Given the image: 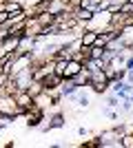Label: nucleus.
Returning a JSON list of instances; mask_svg holds the SVG:
<instances>
[{"label": "nucleus", "mask_w": 133, "mask_h": 148, "mask_svg": "<svg viewBox=\"0 0 133 148\" xmlns=\"http://www.w3.org/2000/svg\"><path fill=\"white\" fill-rule=\"evenodd\" d=\"M5 11H9V13H18V11H22V7H20V2H7L5 5Z\"/></svg>", "instance_id": "nucleus-5"}, {"label": "nucleus", "mask_w": 133, "mask_h": 148, "mask_svg": "<svg viewBox=\"0 0 133 148\" xmlns=\"http://www.w3.org/2000/svg\"><path fill=\"white\" fill-rule=\"evenodd\" d=\"M31 111H33V113H29V117H27V126H29V128H31V126H38L40 119H42V113H40L38 106H33Z\"/></svg>", "instance_id": "nucleus-3"}, {"label": "nucleus", "mask_w": 133, "mask_h": 148, "mask_svg": "<svg viewBox=\"0 0 133 148\" xmlns=\"http://www.w3.org/2000/svg\"><path fill=\"white\" fill-rule=\"evenodd\" d=\"M95 38H98V31L89 29V31H84V36L80 38V44H82V47H93V44H95Z\"/></svg>", "instance_id": "nucleus-2"}, {"label": "nucleus", "mask_w": 133, "mask_h": 148, "mask_svg": "<svg viewBox=\"0 0 133 148\" xmlns=\"http://www.w3.org/2000/svg\"><path fill=\"white\" fill-rule=\"evenodd\" d=\"M129 69H133V58H129V60H127V71H129Z\"/></svg>", "instance_id": "nucleus-7"}, {"label": "nucleus", "mask_w": 133, "mask_h": 148, "mask_svg": "<svg viewBox=\"0 0 133 148\" xmlns=\"http://www.w3.org/2000/svg\"><path fill=\"white\" fill-rule=\"evenodd\" d=\"M82 69H84V64L80 62V58H69V60H67V64H64L62 77H64V80H71V77H76Z\"/></svg>", "instance_id": "nucleus-1"}, {"label": "nucleus", "mask_w": 133, "mask_h": 148, "mask_svg": "<svg viewBox=\"0 0 133 148\" xmlns=\"http://www.w3.org/2000/svg\"><path fill=\"white\" fill-rule=\"evenodd\" d=\"M129 82H133V71H129Z\"/></svg>", "instance_id": "nucleus-8"}, {"label": "nucleus", "mask_w": 133, "mask_h": 148, "mask_svg": "<svg viewBox=\"0 0 133 148\" xmlns=\"http://www.w3.org/2000/svg\"><path fill=\"white\" fill-rule=\"evenodd\" d=\"M122 146H131V148H133V137H131V135L122 137Z\"/></svg>", "instance_id": "nucleus-6"}, {"label": "nucleus", "mask_w": 133, "mask_h": 148, "mask_svg": "<svg viewBox=\"0 0 133 148\" xmlns=\"http://www.w3.org/2000/svg\"><path fill=\"white\" fill-rule=\"evenodd\" d=\"M62 126H64V117H62V115H53L51 124H49L44 130H49V128H62Z\"/></svg>", "instance_id": "nucleus-4"}]
</instances>
